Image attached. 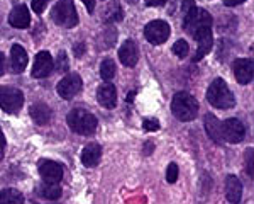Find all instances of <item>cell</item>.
I'll return each instance as SVG.
<instances>
[{"label": "cell", "instance_id": "obj_1", "mask_svg": "<svg viewBox=\"0 0 254 204\" xmlns=\"http://www.w3.org/2000/svg\"><path fill=\"white\" fill-rule=\"evenodd\" d=\"M200 105L198 101L188 92H176L173 101H171V112L178 121L188 122L193 121L198 116Z\"/></svg>", "mask_w": 254, "mask_h": 204}, {"label": "cell", "instance_id": "obj_2", "mask_svg": "<svg viewBox=\"0 0 254 204\" xmlns=\"http://www.w3.org/2000/svg\"><path fill=\"white\" fill-rule=\"evenodd\" d=\"M207 101L215 109H231L234 107L236 99L232 96L231 89L227 87L224 79H215L207 91Z\"/></svg>", "mask_w": 254, "mask_h": 204}, {"label": "cell", "instance_id": "obj_3", "mask_svg": "<svg viewBox=\"0 0 254 204\" xmlns=\"http://www.w3.org/2000/svg\"><path fill=\"white\" fill-rule=\"evenodd\" d=\"M69 128L73 133L76 134H83V136H90V134L95 133L97 129V117L92 112L83 111V109H73L66 117Z\"/></svg>", "mask_w": 254, "mask_h": 204}, {"label": "cell", "instance_id": "obj_4", "mask_svg": "<svg viewBox=\"0 0 254 204\" xmlns=\"http://www.w3.org/2000/svg\"><path fill=\"white\" fill-rule=\"evenodd\" d=\"M51 20L64 29H71L78 24V14L71 0H58L51 10Z\"/></svg>", "mask_w": 254, "mask_h": 204}, {"label": "cell", "instance_id": "obj_5", "mask_svg": "<svg viewBox=\"0 0 254 204\" xmlns=\"http://www.w3.org/2000/svg\"><path fill=\"white\" fill-rule=\"evenodd\" d=\"M183 15H185L183 17V31L191 36L198 29H202V27H212V24H214V19H212V15L207 10L196 9V7L190 9Z\"/></svg>", "mask_w": 254, "mask_h": 204}, {"label": "cell", "instance_id": "obj_6", "mask_svg": "<svg viewBox=\"0 0 254 204\" xmlns=\"http://www.w3.org/2000/svg\"><path fill=\"white\" fill-rule=\"evenodd\" d=\"M24 105V94L15 87H0V109L9 114H17Z\"/></svg>", "mask_w": 254, "mask_h": 204}, {"label": "cell", "instance_id": "obj_7", "mask_svg": "<svg viewBox=\"0 0 254 204\" xmlns=\"http://www.w3.org/2000/svg\"><path fill=\"white\" fill-rule=\"evenodd\" d=\"M144 36L151 44L158 46V44L166 43L170 38V26L165 20H151L144 27Z\"/></svg>", "mask_w": 254, "mask_h": 204}, {"label": "cell", "instance_id": "obj_8", "mask_svg": "<svg viewBox=\"0 0 254 204\" xmlns=\"http://www.w3.org/2000/svg\"><path fill=\"white\" fill-rule=\"evenodd\" d=\"M81 87H83V80H81V77L78 73H68L66 77H63V79L60 80L56 91H58L60 97L69 101L81 91Z\"/></svg>", "mask_w": 254, "mask_h": 204}, {"label": "cell", "instance_id": "obj_9", "mask_svg": "<svg viewBox=\"0 0 254 204\" xmlns=\"http://www.w3.org/2000/svg\"><path fill=\"white\" fill-rule=\"evenodd\" d=\"M193 38L196 39V44H198L193 60L198 61V60H202L203 56H207L208 53L212 51V48H214V34H212V27H202V29H198L195 32Z\"/></svg>", "mask_w": 254, "mask_h": 204}, {"label": "cell", "instance_id": "obj_10", "mask_svg": "<svg viewBox=\"0 0 254 204\" xmlns=\"http://www.w3.org/2000/svg\"><path fill=\"white\" fill-rule=\"evenodd\" d=\"M244 134H246L244 124L239 119H236V117H231V119L222 122V138H224V141L241 143L244 140Z\"/></svg>", "mask_w": 254, "mask_h": 204}, {"label": "cell", "instance_id": "obj_11", "mask_svg": "<svg viewBox=\"0 0 254 204\" xmlns=\"http://www.w3.org/2000/svg\"><path fill=\"white\" fill-rule=\"evenodd\" d=\"M38 170L44 182H60L61 179H63V167H61L58 162L39 160Z\"/></svg>", "mask_w": 254, "mask_h": 204}, {"label": "cell", "instance_id": "obj_12", "mask_svg": "<svg viewBox=\"0 0 254 204\" xmlns=\"http://www.w3.org/2000/svg\"><path fill=\"white\" fill-rule=\"evenodd\" d=\"M53 67H55L53 56L48 51H39L36 55L34 67H32V77L34 79H46V77L51 75Z\"/></svg>", "mask_w": 254, "mask_h": 204}, {"label": "cell", "instance_id": "obj_13", "mask_svg": "<svg viewBox=\"0 0 254 204\" xmlns=\"http://www.w3.org/2000/svg\"><path fill=\"white\" fill-rule=\"evenodd\" d=\"M232 70H234V77L239 84L243 85H248L249 82L253 80V75H254V65H253V60L249 58H239L234 61L232 65Z\"/></svg>", "mask_w": 254, "mask_h": 204}, {"label": "cell", "instance_id": "obj_14", "mask_svg": "<svg viewBox=\"0 0 254 204\" xmlns=\"http://www.w3.org/2000/svg\"><path fill=\"white\" fill-rule=\"evenodd\" d=\"M119 60L124 67H136L139 60V50L132 39H127L119 48Z\"/></svg>", "mask_w": 254, "mask_h": 204}, {"label": "cell", "instance_id": "obj_15", "mask_svg": "<svg viewBox=\"0 0 254 204\" xmlns=\"http://www.w3.org/2000/svg\"><path fill=\"white\" fill-rule=\"evenodd\" d=\"M97 101L102 107L105 109H114L117 104V92H116V87L109 82L102 84L97 91Z\"/></svg>", "mask_w": 254, "mask_h": 204}, {"label": "cell", "instance_id": "obj_16", "mask_svg": "<svg viewBox=\"0 0 254 204\" xmlns=\"http://www.w3.org/2000/svg\"><path fill=\"white\" fill-rule=\"evenodd\" d=\"M27 53L20 44H14L10 50V60H9V67L12 73H22L27 67Z\"/></svg>", "mask_w": 254, "mask_h": 204}, {"label": "cell", "instance_id": "obj_17", "mask_svg": "<svg viewBox=\"0 0 254 204\" xmlns=\"http://www.w3.org/2000/svg\"><path fill=\"white\" fill-rule=\"evenodd\" d=\"M9 24L15 29H26L31 24V15L29 9L26 5H17L15 9H12L9 15Z\"/></svg>", "mask_w": 254, "mask_h": 204}, {"label": "cell", "instance_id": "obj_18", "mask_svg": "<svg viewBox=\"0 0 254 204\" xmlns=\"http://www.w3.org/2000/svg\"><path fill=\"white\" fill-rule=\"evenodd\" d=\"M100 158H102V148L98 143H88L83 148V152H81V163L85 167H88V169L97 167Z\"/></svg>", "mask_w": 254, "mask_h": 204}, {"label": "cell", "instance_id": "obj_19", "mask_svg": "<svg viewBox=\"0 0 254 204\" xmlns=\"http://www.w3.org/2000/svg\"><path fill=\"white\" fill-rule=\"evenodd\" d=\"M29 112H31L32 121H34L36 124H39V126L49 124V121H51V116H53L49 105H46L44 102H36V104H32L31 109H29Z\"/></svg>", "mask_w": 254, "mask_h": 204}, {"label": "cell", "instance_id": "obj_20", "mask_svg": "<svg viewBox=\"0 0 254 204\" xmlns=\"http://www.w3.org/2000/svg\"><path fill=\"white\" fill-rule=\"evenodd\" d=\"M243 196V186L236 175H227L225 177V198L229 203H239Z\"/></svg>", "mask_w": 254, "mask_h": 204}, {"label": "cell", "instance_id": "obj_21", "mask_svg": "<svg viewBox=\"0 0 254 204\" xmlns=\"http://www.w3.org/2000/svg\"><path fill=\"white\" fill-rule=\"evenodd\" d=\"M205 131L208 136L217 143H224L222 138V122L219 121V117H215L214 114H205Z\"/></svg>", "mask_w": 254, "mask_h": 204}, {"label": "cell", "instance_id": "obj_22", "mask_svg": "<svg viewBox=\"0 0 254 204\" xmlns=\"http://www.w3.org/2000/svg\"><path fill=\"white\" fill-rule=\"evenodd\" d=\"M38 194L41 198L48 199V201H55L61 196V187L60 182H44L38 187Z\"/></svg>", "mask_w": 254, "mask_h": 204}, {"label": "cell", "instance_id": "obj_23", "mask_svg": "<svg viewBox=\"0 0 254 204\" xmlns=\"http://www.w3.org/2000/svg\"><path fill=\"white\" fill-rule=\"evenodd\" d=\"M0 203L22 204L24 203V196H22V193H19L17 189H3V191H0Z\"/></svg>", "mask_w": 254, "mask_h": 204}, {"label": "cell", "instance_id": "obj_24", "mask_svg": "<svg viewBox=\"0 0 254 204\" xmlns=\"http://www.w3.org/2000/svg\"><path fill=\"white\" fill-rule=\"evenodd\" d=\"M114 75H116V63L110 58H105L100 63V77L105 82H110L114 79Z\"/></svg>", "mask_w": 254, "mask_h": 204}, {"label": "cell", "instance_id": "obj_25", "mask_svg": "<svg viewBox=\"0 0 254 204\" xmlns=\"http://www.w3.org/2000/svg\"><path fill=\"white\" fill-rule=\"evenodd\" d=\"M68 67H69V61H68L66 53H64V51H60V55L56 56V61H55V68H56V72L64 73V72L68 70Z\"/></svg>", "mask_w": 254, "mask_h": 204}, {"label": "cell", "instance_id": "obj_26", "mask_svg": "<svg viewBox=\"0 0 254 204\" xmlns=\"http://www.w3.org/2000/svg\"><path fill=\"white\" fill-rule=\"evenodd\" d=\"M173 53L178 58H185V56L188 55V43L185 39H178L175 43V46H173Z\"/></svg>", "mask_w": 254, "mask_h": 204}, {"label": "cell", "instance_id": "obj_27", "mask_svg": "<svg viewBox=\"0 0 254 204\" xmlns=\"http://www.w3.org/2000/svg\"><path fill=\"white\" fill-rule=\"evenodd\" d=\"M176 179H178V165L173 162V163H170L166 169V181L170 184H173Z\"/></svg>", "mask_w": 254, "mask_h": 204}, {"label": "cell", "instance_id": "obj_28", "mask_svg": "<svg viewBox=\"0 0 254 204\" xmlns=\"http://www.w3.org/2000/svg\"><path fill=\"white\" fill-rule=\"evenodd\" d=\"M253 148L246 150V172L249 174V177H254V169H253Z\"/></svg>", "mask_w": 254, "mask_h": 204}, {"label": "cell", "instance_id": "obj_29", "mask_svg": "<svg viewBox=\"0 0 254 204\" xmlns=\"http://www.w3.org/2000/svg\"><path fill=\"white\" fill-rule=\"evenodd\" d=\"M142 128H144V131H158L159 121L154 119V117H151V119H144V122H142Z\"/></svg>", "mask_w": 254, "mask_h": 204}, {"label": "cell", "instance_id": "obj_30", "mask_svg": "<svg viewBox=\"0 0 254 204\" xmlns=\"http://www.w3.org/2000/svg\"><path fill=\"white\" fill-rule=\"evenodd\" d=\"M48 2H49V0H32L31 7H32V10H34L36 14H43L44 9H46V5H48Z\"/></svg>", "mask_w": 254, "mask_h": 204}, {"label": "cell", "instance_id": "obj_31", "mask_svg": "<svg viewBox=\"0 0 254 204\" xmlns=\"http://www.w3.org/2000/svg\"><path fill=\"white\" fill-rule=\"evenodd\" d=\"M107 22H117V20H122V10L119 9L117 5H114L112 12H107Z\"/></svg>", "mask_w": 254, "mask_h": 204}, {"label": "cell", "instance_id": "obj_32", "mask_svg": "<svg viewBox=\"0 0 254 204\" xmlns=\"http://www.w3.org/2000/svg\"><path fill=\"white\" fill-rule=\"evenodd\" d=\"M195 7V0H182V10L183 14H187L190 9H193Z\"/></svg>", "mask_w": 254, "mask_h": 204}, {"label": "cell", "instance_id": "obj_33", "mask_svg": "<svg viewBox=\"0 0 254 204\" xmlns=\"http://www.w3.org/2000/svg\"><path fill=\"white\" fill-rule=\"evenodd\" d=\"M5 145H7L5 136H3L2 129H0V162H2V158H3V153H5Z\"/></svg>", "mask_w": 254, "mask_h": 204}, {"label": "cell", "instance_id": "obj_34", "mask_svg": "<svg viewBox=\"0 0 254 204\" xmlns=\"http://www.w3.org/2000/svg\"><path fill=\"white\" fill-rule=\"evenodd\" d=\"M81 2H83V5L87 7L90 14H93V10H95V0H81Z\"/></svg>", "mask_w": 254, "mask_h": 204}, {"label": "cell", "instance_id": "obj_35", "mask_svg": "<svg viewBox=\"0 0 254 204\" xmlns=\"http://www.w3.org/2000/svg\"><path fill=\"white\" fill-rule=\"evenodd\" d=\"M166 0H146V5L147 7H159V5H165Z\"/></svg>", "mask_w": 254, "mask_h": 204}, {"label": "cell", "instance_id": "obj_36", "mask_svg": "<svg viewBox=\"0 0 254 204\" xmlns=\"http://www.w3.org/2000/svg\"><path fill=\"white\" fill-rule=\"evenodd\" d=\"M246 0H224V5L225 7H236L239 5V3H244Z\"/></svg>", "mask_w": 254, "mask_h": 204}, {"label": "cell", "instance_id": "obj_37", "mask_svg": "<svg viewBox=\"0 0 254 204\" xmlns=\"http://www.w3.org/2000/svg\"><path fill=\"white\" fill-rule=\"evenodd\" d=\"M3 72H5V56H3V53L0 51V77L3 75Z\"/></svg>", "mask_w": 254, "mask_h": 204}, {"label": "cell", "instance_id": "obj_38", "mask_svg": "<svg viewBox=\"0 0 254 204\" xmlns=\"http://www.w3.org/2000/svg\"><path fill=\"white\" fill-rule=\"evenodd\" d=\"M83 53H85V44H83V43H81V44H76V46H75V55L80 58V56L83 55Z\"/></svg>", "mask_w": 254, "mask_h": 204}, {"label": "cell", "instance_id": "obj_39", "mask_svg": "<svg viewBox=\"0 0 254 204\" xmlns=\"http://www.w3.org/2000/svg\"><path fill=\"white\" fill-rule=\"evenodd\" d=\"M153 148H154V145H153V143H146V145H144V155H151V153H153Z\"/></svg>", "mask_w": 254, "mask_h": 204}, {"label": "cell", "instance_id": "obj_40", "mask_svg": "<svg viewBox=\"0 0 254 204\" xmlns=\"http://www.w3.org/2000/svg\"><path fill=\"white\" fill-rule=\"evenodd\" d=\"M127 2H129V3H137L139 0H127Z\"/></svg>", "mask_w": 254, "mask_h": 204}]
</instances>
